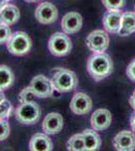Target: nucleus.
Wrapping results in <instances>:
<instances>
[{
  "instance_id": "1",
  "label": "nucleus",
  "mask_w": 135,
  "mask_h": 151,
  "mask_svg": "<svg viewBox=\"0 0 135 151\" xmlns=\"http://www.w3.org/2000/svg\"><path fill=\"white\" fill-rule=\"evenodd\" d=\"M87 70L95 81L99 82L109 77L113 72V62L105 52L94 53L89 58Z\"/></svg>"
},
{
  "instance_id": "2",
  "label": "nucleus",
  "mask_w": 135,
  "mask_h": 151,
  "mask_svg": "<svg viewBox=\"0 0 135 151\" xmlns=\"http://www.w3.org/2000/svg\"><path fill=\"white\" fill-rule=\"evenodd\" d=\"M51 83L58 93H69L75 91L78 87V77L73 70L68 69H58L53 75Z\"/></svg>"
},
{
  "instance_id": "3",
  "label": "nucleus",
  "mask_w": 135,
  "mask_h": 151,
  "mask_svg": "<svg viewBox=\"0 0 135 151\" xmlns=\"http://www.w3.org/2000/svg\"><path fill=\"white\" fill-rule=\"evenodd\" d=\"M14 115L19 123L24 125H32L40 120L41 110L36 102L30 101L27 103H20L14 111Z\"/></svg>"
},
{
  "instance_id": "4",
  "label": "nucleus",
  "mask_w": 135,
  "mask_h": 151,
  "mask_svg": "<svg viewBox=\"0 0 135 151\" xmlns=\"http://www.w3.org/2000/svg\"><path fill=\"white\" fill-rule=\"evenodd\" d=\"M31 40L29 35L23 31H15L12 33L10 38L7 41L8 52L16 57H21L29 52L31 50Z\"/></svg>"
},
{
  "instance_id": "5",
  "label": "nucleus",
  "mask_w": 135,
  "mask_h": 151,
  "mask_svg": "<svg viewBox=\"0 0 135 151\" xmlns=\"http://www.w3.org/2000/svg\"><path fill=\"white\" fill-rule=\"evenodd\" d=\"M72 41L67 33L58 32L53 33L48 40V50L55 57H65L68 55L72 50Z\"/></svg>"
},
{
  "instance_id": "6",
  "label": "nucleus",
  "mask_w": 135,
  "mask_h": 151,
  "mask_svg": "<svg viewBox=\"0 0 135 151\" xmlns=\"http://www.w3.org/2000/svg\"><path fill=\"white\" fill-rule=\"evenodd\" d=\"M86 45L94 53L105 52L109 47V35L102 29H96L87 36Z\"/></svg>"
},
{
  "instance_id": "7",
  "label": "nucleus",
  "mask_w": 135,
  "mask_h": 151,
  "mask_svg": "<svg viewBox=\"0 0 135 151\" xmlns=\"http://www.w3.org/2000/svg\"><path fill=\"white\" fill-rule=\"evenodd\" d=\"M29 87L31 88L35 97L45 99L53 96L55 88L53 86L51 80L48 79L43 75H38L31 80Z\"/></svg>"
},
{
  "instance_id": "8",
  "label": "nucleus",
  "mask_w": 135,
  "mask_h": 151,
  "mask_svg": "<svg viewBox=\"0 0 135 151\" xmlns=\"http://www.w3.org/2000/svg\"><path fill=\"white\" fill-rule=\"evenodd\" d=\"M35 18L40 23L51 24L56 22L58 16L56 7L51 2H43L35 9Z\"/></svg>"
},
{
  "instance_id": "9",
  "label": "nucleus",
  "mask_w": 135,
  "mask_h": 151,
  "mask_svg": "<svg viewBox=\"0 0 135 151\" xmlns=\"http://www.w3.org/2000/svg\"><path fill=\"white\" fill-rule=\"evenodd\" d=\"M92 106L93 102L89 95L79 92L73 97L70 104V109L76 115H86L91 111Z\"/></svg>"
},
{
  "instance_id": "10",
  "label": "nucleus",
  "mask_w": 135,
  "mask_h": 151,
  "mask_svg": "<svg viewBox=\"0 0 135 151\" xmlns=\"http://www.w3.org/2000/svg\"><path fill=\"white\" fill-rule=\"evenodd\" d=\"M121 10H108L102 18V23L105 30L110 33H119L122 24Z\"/></svg>"
},
{
  "instance_id": "11",
  "label": "nucleus",
  "mask_w": 135,
  "mask_h": 151,
  "mask_svg": "<svg viewBox=\"0 0 135 151\" xmlns=\"http://www.w3.org/2000/svg\"><path fill=\"white\" fill-rule=\"evenodd\" d=\"M82 25V15L78 12H69L62 18V29L67 35H75L79 32Z\"/></svg>"
},
{
  "instance_id": "12",
  "label": "nucleus",
  "mask_w": 135,
  "mask_h": 151,
  "mask_svg": "<svg viewBox=\"0 0 135 151\" xmlns=\"http://www.w3.org/2000/svg\"><path fill=\"white\" fill-rule=\"evenodd\" d=\"M112 123L111 112L107 109H98L91 117V125L96 131H104L110 127Z\"/></svg>"
},
{
  "instance_id": "13",
  "label": "nucleus",
  "mask_w": 135,
  "mask_h": 151,
  "mask_svg": "<svg viewBox=\"0 0 135 151\" xmlns=\"http://www.w3.org/2000/svg\"><path fill=\"white\" fill-rule=\"evenodd\" d=\"M64 127V119L60 113L51 112L48 114L43 121V130L48 135H55L62 131Z\"/></svg>"
},
{
  "instance_id": "14",
  "label": "nucleus",
  "mask_w": 135,
  "mask_h": 151,
  "mask_svg": "<svg viewBox=\"0 0 135 151\" xmlns=\"http://www.w3.org/2000/svg\"><path fill=\"white\" fill-rule=\"evenodd\" d=\"M113 145L119 151H132L135 149V134L132 131L123 130L113 139Z\"/></svg>"
},
{
  "instance_id": "15",
  "label": "nucleus",
  "mask_w": 135,
  "mask_h": 151,
  "mask_svg": "<svg viewBox=\"0 0 135 151\" xmlns=\"http://www.w3.org/2000/svg\"><path fill=\"white\" fill-rule=\"evenodd\" d=\"M53 148V141L48 134L36 133L29 141V150L32 151H51Z\"/></svg>"
},
{
  "instance_id": "16",
  "label": "nucleus",
  "mask_w": 135,
  "mask_h": 151,
  "mask_svg": "<svg viewBox=\"0 0 135 151\" xmlns=\"http://www.w3.org/2000/svg\"><path fill=\"white\" fill-rule=\"evenodd\" d=\"M20 17V11L18 7L13 4H5L0 9V22L6 25H13Z\"/></svg>"
},
{
  "instance_id": "17",
  "label": "nucleus",
  "mask_w": 135,
  "mask_h": 151,
  "mask_svg": "<svg viewBox=\"0 0 135 151\" xmlns=\"http://www.w3.org/2000/svg\"><path fill=\"white\" fill-rule=\"evenodd\" d=\"M86 151L98 150L101 146V138L95 129H85L83 132Z\"/></svg>"
},
{
  "instance_id": "18",
  "label": "nucleus",
  "mask_w": 135,
  "mask_h": 151,
  "mask_svg": "<svg viewBox=\"0 0 135 151\" xmlns=\"http://www.w3.org/2000/svg\"><path fill=\"white\" fill-rule=\"evenodd\" d=\"M135 32V12L126 11L122 14V24L119 35L125 36Z\"/></svg>"
},
{
  "instance_id": "19",
  "label": "nucleus",
  "mask_w": 135,
  "mask_h": 151,
  "mask_svg": "<svg viewBox=\"0 0 135 151\" xmlns=\"http://www.w3.org/2000/svg\"><path fill=\"white\" fill-rule=\"evenodd\" d=\"M14 74L12 70L5 65H0V90L9 89L14 83Z\"/></svg>"
},
{
  "instance_id": "20",
  "label": "nucleus",
  "mask_w": 135,
  "mask_h": 151,
  "mask_svg": "<svg viewBox=\"0 0 135 151\" xmlns=\"http://www.w3.org/2000/svg\"><path fill=\"white\" fill-rule=\"evenodd\" d=\"M67 147L68 150L72 151H86L83 133H78L73 135L68 141Z\"/></svg>"
},
{
  "instance_id": "21",
  "label": "nucleus",
  "mask_w": 135,
  "mask_h": 151,
  "mask_svg": "<svg viewBox=\"0 0 135 151\" xmlns=\"http://www.w3.org/2000/svg\"><path fill=\"white\" fill-rule=\"evenodd\" d=\"M126 0H102V3L108 10H119L125 5Z\"/></svg>"
},
{
  "instance_id": "22",
  "label": "nucleus",
  "mask_w": 135,
  "mask_h": 151,
  "mask_svg": "<svg viewBox=\"0 0 135 151\" xmlns=\"http://www.w3.org/2000/svg\"><path fill=\"white\" fill-rule=\"evenodd\" d=\"M12 105L8 100H4L0 103V119H7L12 113Z\"/></svg>"
},
{
  "instance_id": "23",
  "label": "nucleus",
  "mask_w": 135,
  "mask_h": 151,
  "mask_svg": "<svg viewBox=\"0 0 135 151\" xmlns=\"http://www.w3.org/2000/svg\"><path fill=\"white\" fill-rule=\"evenodd\" d=\"M33 97H34V94H33L32 90H31V88L29 86L24 88L18 95L19 103H27V102L32 101Z\"/></svg>"
},
{
  "instance_id": "24",
  "label": "nucleus",
  "mask_w": 135,
  "mask_h": 151,
  "mask_svg": "<svg viewBox=\"0 0 135 151\" xmlns=\"http://www.w3.org/2000/svg\"><path fill=\"white\" fill-rule=\"evenodd\" d=\"M12 32L9 25L0 22V45L7 42L9 38H10Z\"/></svg>"
},
{
  "instance_id": "25",
  "label": "nucleus",
  "mask_w": 135,
  "mask_h": 151,
  "mask_svg": "<svg viewBox=\"0 0 135 151\" xmlns=\"http://www.w3.org/2000/svg\"><path fill=\"white\" fill-rule=\"evenodd\" d=\"M10 133V127L6 119H0V141L5 140Z\"/></svg>"
},
{
  "instance_id": "26",
  "label": "nucleus",
  "mask_w": 135,
  "mask_h": 151,
  "mask_svg": "<svg viewBox=\"0 0 135 151\" xmlns=\"http://www.w3.org/2000/svg\"><path fill=\"white\" fill-rule=\"evenodd\" d=\"M126 75L132 82H135V58L128 65V67H127Z\"/></svg>"
},
{
  "instance_id": "27",
  "label": "nucleus",
  "mask_w": 135,
  "mask_h": 151,
  "mask_svg": "<svg viewBox=\"0 0 135 151\" xmlns=\"http://www.w3.org/2000/svg\"><path fill=\"white\" fill-rule=\"evenodd\" d=\"M129 104H130V106L132 107V109L135 111V90L133 91V93H132V95L129 98Z\"/></svg>"
},
{
  "instance_id": "28",
  "label": "nucleus",
  "mask_w": 135,
  "mask_h": 151,
  "mask_svg": "<svg viewBox=\"0 0 135 151\" xmlns=\"http://www.w3.org/2000/svg\"><path fill=\"white\" fill-rule=\"evenodd\" d=\"M130 126H131L132 131L135 132V111H134V113L132 114L131 118H130Z\"/></svg>"
},
{
  "instance_id": "29",
  "label": "nucleus",
  "mask_w": 135,
  "mask_h": 151,
  "mask_svg": "<svg viewBox=\"0 0 135 151\" xmlns=\"http://www.w3.org/2000/svg\"><path fill=\"white\" fill-rule=\"evenodd\" d=\"M5 100V95H4L3 92L0 90V103H1L2 101H4Z\"/></svg>"
},
{
  "instance_id": "30",
  "label": "nucleus",
  "mask_w": 135,
  "mask_h": 151,
  "mask_svg": "<svg viewBox=\"0 0 135 151\" xmlns=\"http://www.w3.org/2000/svg\"><path fill=\"white\" fill-rule=\"evenodd\" d=\"M6 0H0V9L2 8V7H3L4 5H5L6 4Z\"/></svg>"
},
{
  "instance_id": "31",
  "label": "nucleus",
  "mask_w": 135,
  "mask_h": 151,
  "mask_svg": "<svg viewBox=\"0 0 135 151\" xmlns=\"http://www.w3.org/2000/svg\"><path fill=\"white\" fill-rule=\"evenodd\" d=\"M25 2H28V3H35V2H38L40 0H24Z\"/></svg>"
},
{
  "instance_id": "32",
  "label": "nucleus",
  "mask_w": 135,
  "mask_h": 151,
  "mask_svg": "<svg viewBox=\"0 0 135 151\" xmlns=\"http://www.w3.org/2000/svg\"><path fill=\"white\" fill-rule=\"evenodd\" d=\"M6 1H10V0H6Z\"/></svg>"
},
{
  "instance_id": "33",
  "label": "nucleus",
  "mask_w": 135,
  "mask_h": 151,
  "mask_svg": "<svg viewBox=\"0 0 135 151\" xmlns=\"http://www.w3.org/2000/svg\"><path fill=\"white\" fill-rule=\"evenodd\" d=\"M134 10H135V7H134Z\"/></svg>"
}]
</instances>
